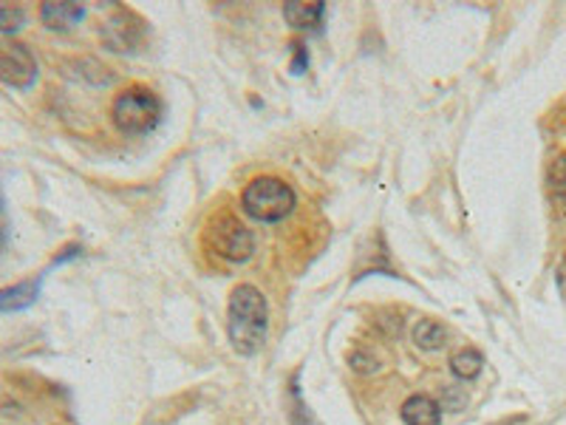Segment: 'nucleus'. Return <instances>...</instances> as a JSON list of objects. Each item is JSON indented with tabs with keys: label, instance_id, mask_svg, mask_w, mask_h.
<instances>
[{
	"label": "nucleus",
	"instance_id": "obj_7",
	"mask_svg": "<svg viewBox=\"0 0 566 425\" xmlns=\"http://www.w3.org/2000/svg\"><path fill=\"white\" fill-rule=\"evenodd\" d=\"M85 18V7L83 3H43L40 7V20H43L45 29H52V32H69Z\"/></svg>",
	"mask_w": 566,
	"mask_h": 425
},
{
	"label": "nucleus",
	"instance_id": "obj_9",
	"mask_svg": "<svg viewBox=\"0 0 566 425\" xmlns=\"http://www.w3.org/2000/svg\"><path fill=\"white\" fill-rule=\"evenodd\" d=\"M323 14H326V7L317 3V0H310V3H286L283 7V18L292 29H317L321 27Z\"/></svg>",
	"mask_w": 566,
	"mask_h": 425
},
{
	"label": "nucleus",
	"instance_id": "obj_3",
	"mask_svg": "<svg viewBox=\"0 0 566 425\" xmlns=\"http://www.w3.org/2000/svg\"><path fill=\"white\" fill-rule=\"evenodd\" d=\"M244 201V210L250 212L255 221H281L286 219L292 210H295V190H292L286 182L275 179V176H261V179L250 182L241 196Z\"/></svg>",
	"mask_w": 566,
	"mask_h": 425
},
{
	"label": "nucleus",
	"instance_id": "obj_8",
	"mask_svg": "<svg viewBox=\"0 0 566 425\" xmlns=\"http://www.w3.org/2000/svg\"><path fill=\"white\" fill-rule=\"evenodd\" d=\"M40 287H43V276L32 278V281H20L12 287H3L0 290V315L3 312H20L32 307L40 296Z\"/></svg>",
	"mask_w": 566,
	"mask_h": 425
},
{
	"label": "nucleus",
	"instance_id": "obj_15",
	"mask_svg": "<svg viewBox=\"0 0 566 425\" xmlns=\"http://www.w3.org/2000/svg\"><path fill=\"white\" fill-rule=\"evenodd\" d=\"M352 369H354V372H360V374L377 372V361H374V357H366V354H360V352H354L352 354Z\"/></svg>",
	"mask_w": 566,
	"mask_h": 425
},
{
	"label": "nucleus",
	"instance_id": "obj_11",
	"mask_svg": "<svg viewBox=\"0 0 566 425\" xmlns=\"http://www.w3.org/2000/svg\"><path fill=\"white\" fill-rule=\"evenodd\" d=\"M444 341H448V329L442 326L439 321H419L417 326H413V343H417L419 349H442Z\"/></svg>",
	"mask_w": 566,
	"mask_h": 425
},
{
	"label": "nucleus",
	"instance_id": "obj_16",
	"mask_svg": "<svg viewBox=\"0 0 566 425\" xmlns=\"http://www.w3.org/2000/svg\"><path fill=\"white\" fill-rule=\"evenodd\" d=\"M558 290L560 296L566 298V256L560 258V265H558Z\"/></svg>",
	"mask_w": 566,
	"mask_h": 425
},
{
	"label": "nucleus",
	"instance_id": "obj_12",
	"mask_svg": "<svg viewBox=\"0 0 566 425\" xmlns=\"http://www.w3.org/2000/svg\"><path fill=\"white\" fill-rule=\"evenodd\" d=\"M482 366H484V357L482 352H476V349H462V352L453 354V361H451L453 374L462 377V381H473V377H479V374H482Z\"/></svg>",
	"mask_w": 566,
	"mask_h": 425
},
{
	"label": "nucleus",
	"instance_id": "obj_2",
	"mask_svg": "<svg viewBox=\"0 0 566 425\" xmlns=\"http://www.w3.org/2000/svg\"><path fill=\"white\" fill-rule=\"evenodd\" d=\"M111 114H114L116 128L123 131V134H150V131L161 123V103L150 89L130 85V89H125L123 94L114 100Z\"/></svg>",
	"mask_w": 566,
	"mask_h": 425
},
{
	"label": "nucleus",
	"instance_id": "obj_6",
	"mask_svg": "<svg viewBox=\"0 0 566 425\" xmlns=\"http://www.w3.org/2000/svg\"><path fill=\"white\" fill-rule=\"evenodd\" d=\"M142 38H145V20L130 12V9H119L114 18L105 20L103 43L108 45L111 52H134Z\"/></svg>",
	"mask_w": 566,
	"mask_h": 425
},
{
	"label": "nucleus",
	"instance_id": "obj_13",
	"mask_svg": "<svg viewBox=\"0 0 566 425\" xmlns=\"http://www.w3.org/2000/svg\"><path fill=\"white\" fill-rule=\"evenodd\" d=\"M27 27V9L18 3H0V32L14 34Z\"/></svg>",
	"mask_w": 566,
	"mask_h": 425
},
{
	"label": "nucleus",
	"instance_id": "obj_10",
	"mask_svg": "<svg viewBox=\"0 0 566 425\" xmlns=\"http://www.w3.org/2000/svg\"><path fill=\"white\" fill-rule=\"evenodd\" d=\"M402 419L406 425H439V406L424 394H413L402 406Z\"/></svg>",
	"mask_w": 566,
	"mask_h": 425
},
{
	"label": "nucleus",
	"instance_id": "obj_5",
	"mask_svg": "<svg viewBox=\"0 0 566 425\" xmlns=\"http://www.w3.org/2000/svg\"><path fill=\"white\" fill-rule=\"evenodd\" d=\"M38 80V60L27 43L0 40V83L12 89H32Z\"/></svg>",
	"mask_w": 566,
	"mask_h": 425
},
{
	"label": "nucleus",
	"instance_id": "obj_4",
	"mask_svg": "<svg viewBox=\"0 0 566 425\" xmlns=\"http://www.w3.org/2000/svg\"><path fill=\"white\" fill-rule=\"evenodd\" d=\"M207 245L212 247V252L232 265H241L247 258L252 256V232L247 230V225H241L232 212H219V216H212L210 225H207Z\"/></svg>",
	"mask_w": 566,
	"mask_h": 425
},
{
	"label": "nucleus",
	"instance_id": "obj_14",
	"mask_svg": "<svg viewBox=\"0 0 566 425\" xmlns=\"http://www.w3.org/2000/svg\"><path fill=\"white\" fill-rule=\"evenodd\" d=\"M547 185L555 196H566V154H560L558 159L549 165Z\"/></svg>",
	"mask_w": 566,
	"mask_h": 425
},
{
	"label": "nucleus",
	"instance_id": "obj_1",
	"mask_svg": "<svg viewBox=\"0 0 566 425\" xmlns=\"http://www.w3.org/2000/svg\"><path fill=\"white\" fill-rule=\"evenodd\" d=\"M266 326H270V310L266 298L250 287L241 283L230 296V343L232 349L244 357L261 352L266 343Z\"/></svg>",
	"mask_w": 566,
	"mask_h": 425
}]
</instances>
